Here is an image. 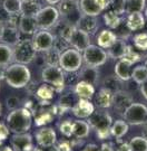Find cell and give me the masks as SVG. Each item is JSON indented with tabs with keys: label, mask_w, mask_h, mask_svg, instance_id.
<instances>
[{
	"label": "cell",
	"mask_w": 147,
	"mask_h": 151,
	"mask_svg": "<svg viewBox=\"0 0 147 151\" xmlns=\"http://www.w3.org/2000/svg\"><path fill=\"white\" fill-rule=\"evenodd\" d=\"M4 78L12 88H23L31 80V73L27 65L13 63L5 68Z\"/></svg>",
	"instance_id": "6da1fadb"
},
{
	"label": "cell",
	"mask_w": 147,
	"mask_h": 151,
	"mask_svg": "<svg viewBox=\"0 0 147 151\" xmlns=\"http://www.w3.org/2000/svg\"><path fill=\"white\" fill-rule=\"evenodd\" d=\"M33 124V112L27 108L12 110L7 115V125L13 134L28 132Z\"/></svg>",
	"instance_id": "7a4b0ae2"
},
{
	"label": "cell",
	"mask_w": 147,
	"mask_h": 151,
	"mask_svg": "<svg viewBox=\"0 0 147 151\" xmlns=\"http://www.w3.org/2000/svg\"><path fill=\"white\" fill-rule=\"evenodd\" d=\"M88 123L99 139H107L110 135V128L113 125V118L106 110H98L88 118Z\"/></svg>",
	"instance_id": "3957f363"
},
{
	"label": "cell",
	"mask_w": 147,
	"mask_h": 151,
	"mask_svg": "<svg viewBox=\"0 0 147 151\" xmlns=\"http://www.w3.org/2000/svg\"><path fill=\"white\" fill-rule=\"evenodd\" d=\"M58 10L62 22L77 27V24L82 16L79 0H61L58 4Z\"/></svg>",
	"instance_id": "277c9868"
},
{
	"label": "cell",
	"mask_w": 147,
	"mask_h": 151,
	"mask_svg": "<svg viewBox=\"0 0 147 151\" xmlns=\"http://www.w3.org/2000/svg\"><path fill=\"white\" fill-rule=\"evenodd\" d=\"M41 80L58 93L65 90V74L59 65H47L41 72Z\"/></svg>",
	"instance_id": "5b68a950"
},
{
	"label": "cell",
	"mask_w": 147,
	"mask_h": 151,
	"mask_svg": "<svg viewBox=\"0 0 147 151\" xmlns=\"http://www.w3.org/2000/svg\"><path fill=\"white\" fill-rule=\"evenodd\" d=\"M13 49V62L19 64H30L36 57V49L33 48L31 39H20L18 43L12 46Z\"/></svg>",
	"instance_id": "8992f818"
},
{
	"label": "cell",
	"mask_w": 147,
	"mask_h": 151,
	"mask_svg": "<svg viewBox=\"0 0 147 151\" xmlns=\"http://www.w3.org/2000/svg\"><path fill=\"white\" fill-rule=\"evenodd\" d=\"M60 14L58 8L51 5L43 7L36 16L39 30H49V29L54 28L58 24Z\"/></svg>",
	"instance_id": "52a82bcc"
},
{
	"label": "cell",
	"mask_w": 147,
	"mask_h": 151,
	"mask_svg": "<svg viewBox=\"0 0 147 151\" xmlns=\"http://www.w3.org/2000/svg\"><path fill=\"white\" fill-rule=\"evenodd\" d=\"M82 52L75 48H68L59 55V66L68 73H74L82 68Z\"/></svg>",
	"instance_id": "ba28073f"
},
{
	"label": "cell",
	"mask_w": 147,
	"mask_h": 151,
	"mask_svg": "<svg viewBox=\"0 0 147 151\" xmlns=\"http://www.w3.org/2000/svg\"><path fill=\"white\" fill-rule=\"evenodd\" d=\"M129 125H143L147 122V106L143 103H131L123 113Z\"/></svg>",
	"instance_id": "9c48e42d"
},
{
	"label": "cell",
	"mask_w": 147,
	"mask_h": 151,
	"mask_svg": "<svg viewBox=\"0 0 147 151\" xmlns=\"http://www.w3.org/2000/svg\"><path fill=\"white\" fill-rule=\"evenodd\" d=\"M108 58V54L106 49L99 47L98 45H89L82 52V60L88 66L99 67L106 63Z\"/></svg>",
	"instance_id": "30bf717a"
},
{
	"label": "cell",
	"mask_w": 147,
	"mask_h": 151,
	"mask_svg": "<svg viewBox=\"0 0 147 151\" xmlns=\"http://www.w3.org/2000/svg\"><path fill=\"white\" fill-rule=\"evenodd\" d=\"M31 42L37 53H47L54 47L55 35L48 30H38L33 36Z\"/></svg>",
	"instance_id": "8fae6325"
},
{
	"label": "cell",
	"mask_w": 147,
	"mask_h": 151,
	"mask_svg": "<svg viewBox=\"0 0 147 151\" xmlns=\"http://www.w3.org/2000/svg\"><path fill=\"white\" fill-rule=\"evenodd\" d=\"M110 0H79V6L82 15L97 17L105 9H107Z\"/></svg>",
	"instance_id": "7c38bea8"
},
{
	"label": "cell",
	"mask_w": 147,
	"mask_h": 151,
	"mask_svg": "<svg viewBox=\"0 0 147 151\" xmlns=\"http://www.w3.org/2000/svg\"><path fill=\"white\" fill-rule=\"evenodd\" d=\"M68 43H69V45L72 46V48L77 49V50L82 53L90 45L89 34L82 30L80 28L74 27L70 36H69V39H68Z\"/></svg>",
	"instance_id": "4fadbf2b"
},
{
	"label": "cell",
	"mask_w": 147,
	"mask_h": 151,
	"mask_svg": "<svg viewBox=\"0 0 147 151\" xmlns=\"http://www.w3.org/2000/svg\"><path fill=\"white\" fill-rule=\"evenodd\" d=\"M71 112L77 119H88L95 112V105L90 100L78 99V101L71 108Z\"/></svg>",
	"instance_id": "5bb4252c"
},
{
	"label": "cell",
	"mask_w": 147,
	"mask_h": 151,
	"mask_svg": "<svg viewBox=\"0 0 147 151\" xmlns=\"http://www.w3.org/2000/svg\"><path fill=\"white\" fill-rule=\"evenodd\" d=\"M35 139L39 147L54 146L57 142L56 131L50 127H43L35 132Z\"/></svg>",
	"instance_id": "9a60e30c"
},
{
	"label": "cell",
	"mask_w": 147,
	"mask_h": 151,
	"mask_svg": "<svg viewBox=\"0 0 147 151\" xmlns=\"http://www.w3.org/2000/svg\"><path fill=\"white\" fill-rule=\"evenodd\" d=\"M10 143L15 151H33V135L28 132L13 134L10 139Z\"/></svg>",
	"instance_id": "2e32d148"
},
{
	"label": "cell",
	"mask_w": 147,
	"mask_h": 151,
	"mask_svg": "<svg viewBox=\"0 0 147 151\" xmlns=\"http://www.w3.org/2000/svg\"><path fill=\"white\" fill-rule=\"evenodd\" d=\"M133 103V96L127 91L120 90L118 92H115L113 94V103L111 106L118 112V113H124L125 110Z\"/></svg>",
	"instance_id": "e0dca14e"
},
{
	"label": "cell",
	"mask_w": 147,
	"mask_h": 151,
	"mask_svg": "<svg viewBox=\"0 0 147 151\" xmlns=\"http://www.w3.org/2000/svg\"><path fill=\"white\" fill-rule=\"evenodd\" d=\"M18 28L21 34L33 35V36L39 30L36 17L27 16V15H20L19 22H18Z\"/></svg>",
	"instance_id": "ac0fdd59"
},
{
	"label": "cell",
	"mask_w": 147,
	"mask_h": 151,
	"mask_svg": "<svg viewBox=\"0 0 147 151\" xmlns=\"http://www.w3.org/2000/svg\"><path fill=\"white\" fill-rule=\"evenodd\" d=\"M113 92L109 91L108 88L106 87H102L99 91L96 93V96L94 99V105L98 108L99 110H106L111 106V103H113Z\"/></svg>",
	"instance_id": "d6986e66"
},
{
	"label": "cell",
	"mask_w": 147,
	"mask_h": 151,
	"mask_svg": "<svg viewBox=\"0 0 147 151\" xmlns=\"http://www.w3.org/2000/svg\"><path fill=\"white\" fill-rule=\"evenodd\" d=\"M129 49H131V47L126 44L124 39L117 38V40L113 44V46L107 49V54H108V57H110V58L121 60V58L125 57Z\"/></svg>",
	"instance_id": "ffe728a7"
},
{
	"label": "cell",
	"mask_w": 147,
	"mask_h": 151,
	"mask_svg": "<svg viewBox=\"0 0 147 151\" xmlns=\"http://www.w3.org/2000/svg\"><path fill=\"white\" fill-rule=\"evenodd\" d=\"M20 40V30L18 26L5 24V30L1 38V43H5L10 46H15Z\"/></svg>",
	"instance_id": "44dd1931"
},
{
	"label": "cell",
	"mask_w": 147,
	"mask_h": 151,
	"mask_svg": "<svg viewBox=\"0 0 147 151\" xmlns=\"http://www.w3.org/2000/svg\"><path fill=\"white\" fill-rule=\"evenodd\" d=\"M74 93L75 95L79 99H86V100H92L94 95L96 94L95 91V85L85 81H79L74 87Z\"/></svg>",
	"instance_id": "7402d4cb"
},
{
	"label": "cell",
	"mask_w": 147,
	"mask_h": 151,
	"mask_svg": "<svg viewBox=\"0 0 147 151\" xmlns=\"http://www.w3.org/2000/svg\"><path fill=\"white\" fill-rule=\"evenodd\" d=\"M131 63L125 58L118 60L115 65V75L123 82H127L131 78Z\"/></svg>",
	"instance_id": "603a6c76"
},
{
	"label": "cell",
	"mask_w": 147,
	"mask_h": 151,
	"mask_svg": "<svg viewBox=\"0 0 147 151\" xmlns=\"http://www.w3.org/2000/svg\"><path fill=\"white\" fill-rule=\"evenodd\" d=\"M146 18L143 15V12H131L128 14L126 19V26L131 32H137L145 27Z\"/></svg>",
	"instance_id": "cb8c5ba5"
},
{
	"label": "cell",
	"mask_w": 147,
	"mask_h": 151,
	"mask_svg": "<svg viewBox=\"0 0 147 151\" xmlns=\"http://www.w3.org/2000/svg\"><path fill=\"white\" fill-rule=\"evenodd\" d=\"M117 40V36L111 29H104L98 34L96 43L99 47H102L104 49L110 48L113 46V44Z\"/></svg>",
	"instance_id": "d4e9b609"
},
{
	"label": "cell",
	"mask_w": 147,
	"mask_h": 151,
	"mask_svg": "<svg viewBox=\"0 0 147 151\" xmlns=\"http://www.w3.org/2000/svg\"><path fill=\"white\" fill-rule=\"evenodd\" d=\"M77 27L80 28L82 30L86 32L87 34H95L98 29V20L97 17L88 16V15H82V18L77 24Z\"/></svg>",
	"instance_id": "484cf974"
},
{
	"label": "cell",
	"mask_w": 147,
	"mask_h": 151,
	"mask_svg": "<svg viewBox=\"0 0 147 151\" xmlns=\"http://www.w3.org/2000/svg\"><path fill=\"white\" fill-rule=\"evenodd\" d=\"M79 78L80 81L88 82L93 85H96L99 80V70L98 67H93V66H88L85 65L84 67L80 68V73H79Z\"/></svg>",
	"instance_id": "4316f807"
},
{
	"label": "cell",
	"mask_w": 147,
	"mask_h": 151,
	"mask_svg": "<svg viewBox=\"0 0 147 151\" xmlns=\"http://www.w3.org/2000/svg\"><path fill=\"white\" fill-rule=\"evenodd\" d=\"M13 63V49L12 46L0 43V68H6Z\"/></svg>",
	"instance_id": "83f0119b"
},
{
	"label": "cell",
	"mask_w": 147,
	"mask_h": 151,
	"mask_svg": "<svg viewBox=\"0 0 147 151\" xmlns=\"http://www.w3.org/2000/svg\"><path fill=\"white\" fill-rule=\"evenodd\" d=\"M90 125L88 121H84L82 119H77L72 121V135H75L77 139H85L89 135Z\"/></svg>",
	"instance_id": "f1b7e54d"
},
{
	"label": "cell",
	"mask_w": 147,
	"mask_h": 151,
	"mask_svg": "<svg viewBox=\"0 0 147 151\" xmlns=\"http://www.w3.org/2000/svg\"><path fill=\"white\" fill-rule=\"evenodd\" d=\"M2 9L10 16H20L22 12L21 0H4Z\"/></svg>",
	"instance_id": "f546056e"
},
{
	"label": "cell",
	"mask_w": 147,
	"mask_h": 151,
	"mask_svg": "<svg viewBox=\"0 0 147 151\" xmlns=\"http://www.w3.org/2000/svg\"><path fill=\"white\" fill-rule=\"evenodd\" d=\"M128 129H129V124L125 120H117L110 128V135L115 137L116 139H120L128 132Z\"/></svg>",
	"instance_id": "4dcf8cb0"
},
{
	"label": "cell",
	"mask_w": 147,
	"mask_h": 151,
	"mask_svg": "<svg viewBox=\"0 0 147 151\" xmlns=\"http://www.w3.org/2000/svg\"><path fill=\"white\" fill-rule=\"evenodd\" d=\"M55 88L51 85H49V84H43V85H40V86L37 88V92H36V96L37 99H39L40 101H43V102H49V101H51L53 100V97H54V94H55Z\"/></svg>",
	"instance_id": "1f68e13d"
},
{
	"label": "cell",
	"mask_w": 147,
	"mask_h": 151,
	"mask_svg": "<svg viewBox=\"0 0 147 151\" xmlns=\"http://www.w3.org/2000/svg\"><path fill=\"white\" fill-rule=\"evenodd\" d=\"M43 7L36 0H28V1H22V12L21 15H27V16L36 17L40 9Z\"/></svg>",
	"instance_id": "d6a6232c"
},
{
	"label": "cell",
	"mask_w": 147,
	"mask_h": 151,
	"mask_svg": "<svg viewBox=\"0 0 147 151\" xmlns=\"http://www.w3.org/2000/svg\"><path fill=\"white\" fill-rule=\"evenodd\" d=\"M104 22L105 25L109 28V29H116L121 25V18L119 17V15L115 14L114 11L108 10L105 12L104 15Z\"/></svg>",
	"instance_id": "836d02e7"
},
{
	"label": "cell",
	"mask_w": 147,
	"mask_h": 151,
	"mask_svg": "<svg viewBox=\"0 0 147 151\" xmlns=\"http://www.w3.org/2000/svg\"><path fill=\"white\" fill-rule=\"evenodd\" d=\"M103 87H106V88H108L109 91L115 93V92L123 90V81L120 78H118L116 75L107 76L103 82Z\"/></svg>",
	"instance_id": "e575fe53"
},
{
	"label": "cell",
	"mask_w": 147,
	"mask_h": 151,
	"mask_svg": "<svg viewBox=\"0 0 147 151\" xmlns=\"http://www.w3.org/2000/svg\"><path fill=\"white\" fill-rule=\"evenodd\" d=\"M131 78L133 81L136 82L137 84H143L145 81H147V68L145 65H138L134 67L131 70Z\"/></svg>",
	"instance_id": "d590c367"
},
{
	"label": "cell",
	"mask_w": 147,
	"mask_h": 151,
	"mask_svg": "<svg viewBox=\"0 0 147 151\" xmlns=\"http://www.w3.org/2000/svg\"><path fill=\"white\" fill-rule=\"evenodd\" d=\"M146 6V0H127L126 1V12H143Z\"/></svg>",
	"instance_id": "8d00e7d4"
},
{
	"label": "cell",
	"mask_w": 147,
	"mask_h": 151,
	"mask_svg": "<svg viewBox=\"0 0 147 151\" xmlns=\"http://www.w3.org/2000/svg\"><path fill=\"white\" fill-rule=\"evenodd\" d=\"M131 151H147V138L145 137H134L129 141Z\"/></svg>",
	"instance_id": "74e56055"
},
{
	"label": "cell",
	"mask_w": 147,
	"mask_h": 151,
	"mask_svg": "<svg viewBox=\"0 0 147 151\" xmlns=\"http://www.w3.org/2000/svg\"><path fill=\"white\" fill-rule=\"evenodd\" d=\"M54 115H55V109H54V112H51V111H45V112L40 113L39 115H37L35 118V123H36L37 127L46 125V124L50 123L54 120Z\"/></svg>",
	"instance_id": "f35d334b"
},
{
	"label": "cell",
	"mask_w": 147,
	"mask_h": 151,
	"mask_svg": "<svg viewBox=\"0 0 147 151\" xmlns=\"http://www.w3.org/2000/svg\"><path fill=\"white\" fill-rule=\"evenodd\" d=\"M126 1L127 0H110L108 9L120 16L126 12Z\"/></svg>",
	"instance_id": "ab89813d"
},
{
	"label": "cell",
	"mask_w": 147,
	"mask_h": 151,
	"mask_svg": "<svg viewBox=\"0 0 147 151\" xmlns=\"http://www.w3.org/2000/svg\"><path fill=\"white\" fill-rule=\"evenodd\" d=\"M133 42L136 48L141 50H147V32L136 34L133 38Z\"/></svg>",
	"instance_id": "60d3db41"
},
{
	"label": "cell",
	"mask_w": 147,
	"mask_h": 151,
	"mask_svg": "<svg viewBox=\"0 0 147 151\" xmlns=\"http://www.w3.org/2000/svg\"><path fill=\"white\" fill-rule=\"evenodd\" d=\"M58 129L60 133L65 137H71L72 135V121L70 120H64L58 124Z\"/></svg>",
	"instance_id": "b9f144b4"
},
{
	"label": "cell",
	"mask_w": 147,
	"mask_h": 151,
	"mask_svg": "<svg viewBox=\"0 0 147 151\" xmlns=\"http://www.w3.org/2000/svg\"><path fill=\"white\" fill-rule=\"evenodd\" d=\"M9 133H10V130L8 128V125L5 122H0V145L8 139Z\"/></svg>",
	"instance_id": "7bdbcfd3"
},
{
	"label": "cell",
	"mask_w": 147,
	"mask_h": 151,
	"mask_svg": "<svg viewBox=\"0 0 147 151\" xmlns=\"http://www.w3.org/2000/svg\"><path fill=\"white\" fill-rule=\"evenodd\" d=\"M124 58H125V60H127L128 62H131V64L134 65L135 63H137V62H139L142 57H141V55L138 54V53H136V52H134V50H133V49L131 48L129 50H128V53L126 54V56L124 57Z\"/></svg>",
	"instance_id": "ee69618b"
},
{
	"label": "cell",
	"mask_w": 147,
	"mask_h": 151,
	"mask_svg": "<svg viewBox=\"0 0 147 151\" xmlns=\"http://www.w3.org/2000/svg\"><path fill=\"white\" fill-rule=\"evenodd\" d=\"M115 151H131V148L129 146V142H120L115 149Z\"/></svg>",
	"instance_id": "f6af8a7d"
},
{
	"label": "cell",
	"mask_w": 147,
	"mask_h": 151,
	"mask_svg": "<svg viewBox=\"0 0 147 151\" xmlns=\"http://www.w3.org/2000/svg\"><path fill=\"white\" fill-rule=\"evenodd\" d=\"M58 147L59 151H71V146L69 141H62Z\"/></svg>",
	"instance_id": "bcb514c9"
},
{
	"label": "cell",
	"mask_w": 147,
	"mask_h": 151,
	"mask_svg": "<svg viewBox=\"0 0 147 151\" xmlns=\"http://www.w3.org/2000/svg\"><path fill=\"white\" fill-rule=\"evenodd\" d=\"M35 151H59L57 146H49V147H38L36 148Z\"/></svg>",
	"instance_id": "7dc6e473"
},
{
	"label": "cell",
	"mask_w": 147,
	"mask_h": 151,
	"mask_svg": "<svg viewBox=\"0 0 147 151\" xmlns=\"http://www.w3.org/2000/svg\"><path fill=\"white\" fill-rule=\"evenodd\" d=\"M141 93L144 96V99L147 101V81H145L143 84H141Z\"/></svg>",
	"instance_id": "c3c4849f"
},
{
	"label": "cell",
	"mask_w": 147,
	"mask_h": 151,
	"mask_svg": "<svg viewBox=\"0 0 147 151\" xmlns=\"http://www.w3.org/2000/svg\"><path fill=\"white\" fill-rule=\"evenodd\" d=\"M82 151H100V148H98L96 145H88Z\"/></svg>",
	"instance_id": "681fc988"
},
{
	"label": "cell",
	"mask_w": 147,
	"mask_h": 151,
	"mask_svg": "<svg viewBox=\"0 0 147 151\" xmlns=\"http://www.w3.org/2000/svg\"><path fill=\"white\" fill-rule=\"evenodd\" d=\"M100 151H115L114 148L111 147V145L109 143H104L103 146L100 147Z\"/></svg>",
	"instance_id": "f907efd6"
},
{
	"label": "cell",
	"mask_w": 147,
	"mask_h": 151,
	"mask_svg": "<svg viewBox=\"0 0 147 151\" xmlns=\"http://www.w3.org/2000/svg\"><path fill=\"white\" fill-rule=\"evenodd\" d=\"M0 151H15L12 149V147H9V146H4L2 143L0 145Z\"/></svg>",
	"instance_id": "816d5d0a"
},
{
	"label": "cell",
	"mask_w": 147,
	"mask_h": 151,
	"mask_svg": "<svg viewBox=\"0 0 147 151\" xmlns=\"http://www.w3.org/2000/svg\"><path fill=\"white\" fill-rule=\"evenodd\" d=\"M4 30H5V24L0 20V42H1V38L4 35Z\"/></svg>",
	"instance_id": "f5cc1de1"
},
{
	"label": "cell",
	"mask_w": 147,
	"mask_h": 151,
	"mask_svg": "<svg viewBox=\"0 0 147 151\" xmlns=\"http://www.w3.org/2000/svg\"><path fill=\"white\" fill-rule=\"evenodd\" d=\"M48 5H51V6H55V5H58L61 0H45Z\"/></svg>",
	"instance_id": "db71d44e"
},
{
	"label": "cell",
	"mask_w": 147,
	"mask_h": 151,
	"mask_svg": "<svg viewBox=\"0 0 147 151\" xmlns=\"http://www.w3.org/2000/svg\"><path fill=\"white\" fill-rule=\"evenodd\" d=\"M1 113H2V106H1V103H0V116H1Z\"/></svg>",
	"instance_id": "11a10c76"
},
{
	"label": "cell",
	"mask_w": 147,
	"mask_h": 151,
	"mask_svg": "<svg viewBox=\"0 0 147 151\" xmlns=\"http://www.w3.org/2000/svg\"><path fill=\"white\" fill-rule=\"evenodd\" d=\"M145 138H147V125H146V129H145Z\"/></svg>",
	"instance_id": "9f6ffc18"
},
{
	"label": "cell",
	"mask_w": 147,
	"mask_h": 151,
	"mask_svg": "<svg viewBox=\"0 0 147 151\" xmlns=\"http://www.w3.org/2000/svg\"><path fill=\"white\" fill-rule=\"evenodd\" d=\"M145 18L147 19V8L145 9Z\"/></svg>",
	"instance_id": "6f0895ef"
},
{
	"label": "cell",
	"mask_w": 147,
	"mask_h": 151,
	"mask_svg": "<svg viewBox=\"0 0 147 151\" xmlns=\"http://www.w3.org/2000/svg\"><path fill=\"white\" fill-rule=\"evenodd\" d=\"M144 65L146 66V68H147V58H146V60H145V63H144Z\"/></svg>",
	"instance_id": "680465c9"
},
{
	"label": "cell",
	"mask_w": 147,
	"mask_h": 151,
	"mask_svg": "<svg viewBox=\"0 0 147 151\" xmlns=\"http://www.w3.org/2000/svg\"><path fill=\"white\" fill-rule=\"evenodd\" d=\"M21 1H28V0H21Z\"/></svg>",
	"instance_id": "91938a15"
},
{
	"label": "cell",
	"mask_w": 147,
	"mask_h": 151,
	"mask_svg": "<svg viewBox=\"0 0 147 151\" xmlns=\"http://www.w3.org/2000/svg\"><path fill=\"white\" fill-rule=\"evenodd\" d=\"M146 125H147V122H146Z\"/></svg>",
	"instance_id": "94428289"
}]
</instances>
